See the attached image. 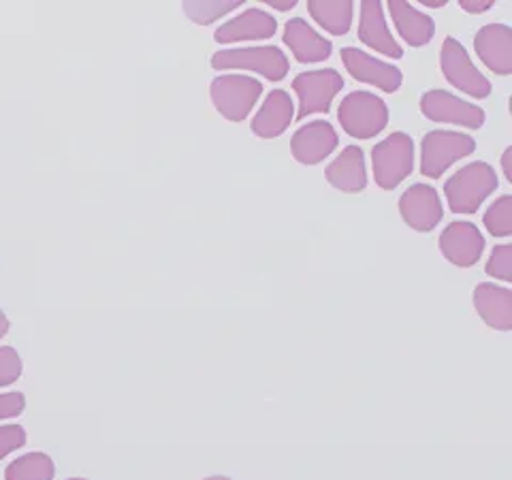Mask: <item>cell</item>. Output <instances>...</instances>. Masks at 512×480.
Wrapping results in <instances>:
<instances>
[{"label":"cell","instance_id":"6da1fadb","mask_svg":"<svg viewBox=\"0 0 512 480\" xmlns=\"http://www.w3.org/2000/svg\"><path fill=\"white\" fill-rule=\"evenodd\" d=\"M498 188V173L483 160L455 171L444 184L446 203L453 214H474Z\"/></svg>","mask_w":512,"mask_h":480},{"label":"cell","instance_id":"7a4b0ae2","mask_svg":"<svg viewBox=\"0 0 512 480\" xmlns=\"http://www.w3.org/2000/svg\"><path fill=\"white\" fill-rule=\"evenodd\" d=\"M338 120L346 135L355 139H372L387 128L389 107L374 92L355 90L342 99Z\"/></svg>","mask_w":512,"mask_h":480},{"label":"cell","instance_id":"3957f363","mask_svg":"<svg viewBox=\"0 0 512 480\" xmlns=\"http://www.w3.org/2000/svg\"><path fill=\"white\" fill-rule=\"evenodd\" d=\"M216 71H254L269 82H282L288 75V58L276 45L220 50L212 56Z\"/></svg>","mask_w":512,"mask_h":480},{"label":"cell","instance_id":"277c9868","mask_svg":"<svg viewBox=\"0 0 512 480\" xmlns=\"http://www.w3.org/2000/svg\"><path fill=\"white\" fill-rule=\"evenodd\" d=\"M210 94L222 118H227L229 122H244L256 101L261 99L263 84L250 75H218L210 86Z\"/></svg>","mask_w":512,"mask_h":480},{"label":"cell","instance_id":"5b68a950","mask_svg":"<svg viewBox=\"0 0 512 480\" xmlns=\"http://www.w3.org/2000/svg\"><path fill=\"white\" fill-rule=\"evenodd\" d=\"M374 180L382 190H393L414 169V141L406 133H391L372 150Z\"/></svg>","mask_w":512,"mask_h":480},{"label":"cell","instance_id":"8992f818","mask_svg":"<svg viewBox=\"0 0 512 480\" xmlns=\"http://www.w3.org/2000/svg\"><path fill=\"white\" fill-rule=\"evenodd\" d=\"M474 150L476 141L466 133L429 131L421 141V173L438 180L448 167L470 156Z\"/></svg>","mask_w":512,"mask_h":480},{"label":"cell","instance_id":"52a82bcc","mask_svg":"<svg viewBox=\"0 0 512 480\" xmlns=\"http://www.w3.org/2000/svg\"><path fill=\"white\" fill-rule=\"evenodd\" d=\"M440 69L448 84L472 99H487L491 94V82L474 67L468 50L455 37H446L442 43Z\"/></svg>","mask_w":512,"mask_h":480},{"label":"cell","instance_id":"ba28073f","mask_svg":"<svg viewBox=\"0 0 512 480\" xmlns=\"http://www.w3.org/2000/svg\"><path fill=\"white\" fill-rule=\"evenodd\" d=\"M293 88L299 96L297 120H306L312 114H327L344 88V77L335 69L306 71L293 79Z\"/></svg>","mask_w":512,"mask_h":480},{"label":"cell","instance_id":"9c48e42d","mask_svg":"<svg viewBox=\"0 0 512 480\" xmlns=\"http://www.w3.org/2000/svg\"><path fill=\"white\" fill-rule=\"evenodd\" d=\"M421 114L431 122L457 124L463 128H480L485 124L487 116L478 105L459 99L448 90H429L421 96Z\"/></svg>","mask_w":512,"mask_h":480},{"label":"cell","instance_id":"30bf717a","mask_svg":"<svg viewBox=\"0 0 512 480\" xmlns=\"http://www.w3.org/2000/svg\"><path fill=\"white\" fill-rule=\"evenodd\" d=\"M342 62L346 71L361 84L380 88L382 92H397L402 88L404 75L391 62H384L380 58H374L359 47H344L342 50Z\"/></svg>","mask_w":512,"mask_h":480},{"label":"cell","instance_id":"8fae6325","mask_svg":"<svg viewBox=\"0 0 512 480\" xmlns=\"http://www.w3.org/2000/svg\"><path fill=\"white\" fill-rule=\"evenodd\" d=\"M399 214L410 229L419 233L434 231L442 216L444 207L438 190L429 184H414L399 197Z\"/></svg>","mask_w":512,"mask_h":480},{"label":"cell","instance_id":"7c38bea8","mask_svg":"<svg viewBox=\"0 0 512 480\" xmlns=\"http://www.w3.org/2000/svg\"><path fill=\"white\" fill-rule=\"evenodd\" d=\"M338 143L340 137L331 122L312 120L295 131L291 139V152L297 163L312 167L331 156L335 148H338Z\"/></svg>","mask_w":512,"mask_h":480},{"label":"cell","instance_id":"4fadbf2b","mask_svg":"<svg viewBox=\"0 0 512 480\" xmlns=\"http://www.w3.org/2000/svg\"><path fill=\"white\" fill-rule=\"evenodd\" d=\"M440 252L448 263L457 267H472L478 263L485 250V237L474 222H451L440 233Z\"/></svg>","mask_w":512,"mask_h":480},{"label":"cell","instance_id":"5bb4252c","mask_svg":"<svg viewBox=\"0 0 512 480\" xmlns=\"http://www.w3.org/2000/svg\"><path fill=\"white\" fill-rule=\"evenodd\" d=\"M278 30V22L265 9H246L229 22L216 28L214 41L216 43H239V41H263L274 37Z\"/></svg>","mask_w":512,"mask_h":480},{"label":"cell","instance_id":"9a60e30c","mask_svg":"<svg viewBox=\"0 0 512 480\" xmlns=\"http://www.w3.org/2000/svg\"><path fill=\"white\" fill-rule=\"evenodd\" d=\"M474 50L485 67L495 75L512 73V28L506 24H487L476 32Z\"/></svg>","mask_w":512,"mask_h":480},{"label":"cell","instance_id":"2e32d148","mask_svg":"<svg viewBox=\"0 0 512 480\" xmlns=\"http://www.w3.org/2000/svg\"><path fill=\"white\" fill-rule=\"evenodd\" d=\"M282 41L301 64L325 62L333 52V43L303 18H293L284 24Z\"/></svg>","mask_w":512,"mask_h":480},{"label":"cell","instance_id":"e0dca14e","mask_svg":"<svg viewBox=\"0 0 512 480\" xmlns=\"http://www.w3.org/2000/svg\"><path fill=\"white\" fill-rule=\"evenodd\" d=\"M357 35L361 43L372 47L374 52L382 56H389L393 60H399L404 56V47L391 35L382 5L374 3V0H365V3H361V20Z\"/></svg>","mask_w":512,"mask_h":480},{"label":"cell","instance_id":"ac0fdd59","mask_svg":"<svg viewBox=\"0 0 512 480\" xmlns=\"http://www.w3.org/2000/svg\"><path fill=\"white\" fill-rule=\"evenodd\" d=\"M295 118V103L286 90H271L252 118V133L261 139L280 137Z\"/></svg>","mask_w":512,"mask_h":480},{"label":"cell","instance_id":"d6986e66","mask_svg":"<svg viewBox=\"0 0 512 480\" xmlns=\"http://www.w3.org/2000/svg\"><path fill=\"white\" fill-rule=\"evenodd\" d=\"M474 308L487 327L498 331L512 329V291L510 288L483 282L474 288Z\"/></svg>","mask_w":512,"mask_h":480},{"label":"cell","instance_id":"ffe728a7","mask_svg":"<svg viewBox=\"0 0 512 480\" xmlns=\"http://www.w3.org/2000/svg\"><path fill=\"white\" fill-rule=\"evenodd\" d=\"M327 182L342 192H361L367 186V169H365V156L359 146H348L325 171Z\"/></svg>","mask_w":512,"mask_h":480},{"label":"cell","instance_id":"44dd1931","mask_svg":"<svg viewBox=\"0 0 512 480\" xmlns=\"http://www.w3.org/2000/svg\"><path fill=\"white\" fill-rule=\"evenodd\" d=\"M389 11L393 24L410 47H423L436 35V24L427 13L419 11L410 3H402V0H391Z\"/></svg>","mask_w":512,"mask_h":480},{"label":"cell","instance_id":"7402d4cb","mask_svg":"<svg viewBox=\"0 0 512 480\" xmlns=\"http://www.w3.org/2000/svg\"><path fill=\"white\" fill-rule=\"evenodd\" d=\"M308 13L320 28L342 37L352 26L355 5L350 0H312L308 3Z\"/></svg>","mask_w":512,"mask_h":480},{"label":"cell","instance_id":"603a6c76","mask_svg":"<svg viewBox=\"0 0 512 480\" xmlns=\"http://www.w3.org/2000/svg\"><path fill=\"white\" fill-rule=\"evenodd\" d=\"M56 468L50 455L28 453L9 463L5 470V480H54Z\"/></svg>","mask_w":512,"mask_h":480},{"label":"cell","instance_id":"cb8c5ba5","mask_svg":"<svg viewBox=\"0 0 512 480\" xmlns=\"http://www.w3.org/2000/svg\"><path fill=\"white\" fill-rule=\"evenodd\" d=\"M239 7H242L239 0H190V3L182 5L188 20L199 26L214 24L216 20L237 11Z\"/></svg>","mask_w":512,"mask_h":480},{"label":"cell","instance_id":"d4e9b609","mask_svg":"<svg viewBox=\"0 0 512 480\" xmlns=\"http://www.w3.org/2000/svg\"><path fill=\"white\" fill-rule=\"evenodd\" d=\"M483 224L493 237H510L512 235V197L502 195L495 199L487 207Z\"/></svg>","mask_w":512,"mask_h":480},{"label":"cell","instance_id":"484cf974","mask_svg":"<svg viewBox=\"0 0 512 480\" xmlns=\"http://www.w3.org/2000/svg\"><path fill=\"white\" fill-rule=\"evenodd\" d=\"M485 271L495 280L512 282V246L510 244L495 246L485 265Z\"/></svg>","mask_w":512,"mask_h":480},{"label":"cell","instance_id":"4316f807","mask_svg":"<svg viewBox=\"0 0 512 480\" xmlns=\"http://www.w3.org/2000/svg\"><path fill=\"white\" fill-rule=\"evenodd\" d=\"M22 376V359L11 346L0 348V387H9Z\"/></svg>","mask_w":512,"mask_h":480},{"label":"cell","instance_id":"83f0119b","mask_svg":"<svg viewBox=\"0 0 512 480\" xmlns=\"http://www.w3.org/2000/svg\"><path fill=\"white\" fill-rule=\"evenodd\" d=\"M26 444V431L20 425H5L0 427V459L9 453L18 451Z\"/></svg>","mask_w":512,"mask_h":480},{"label":"cell","instance_id":"f1b7e54d","mask_svg":"<svg viewBox=\"0 0 512 480\" xmlns=\"http://www.w3.org/2000/svg\"><path fill=\"white\" fill-rule=\"evenodd\" d=\"M24 408H26V399L22 393L0 395V419H13V416H20Z\"/></svg>","mask_w":512,"mask_h":480},{"label":"cell","instance_id":"f546056e","mask_svg":"<svg viewBox=\"0 0 512 480\" xmlns=\"http://www.w3.org/2000/svg\"><path fill=\"white\" fill-rule=\"evenodd\" d=\"M459 7L466 13H485L493 7V0H459Z\"/></svg>","mask_w":512,"mask_h":480},{"label":"cell","instance_id":"4dcf8cb0","mask_svg":"<svg viewBox=\"0 0 512 480\" xmlns=\"http://www.w3.org/2000/svg\"><path fill=\"white\" fill-rule=\"evenodd\" d=\"M265 5L271 7V9H276V11H282V13L297 7L295 0H265Z\"/></svg>","mask_w":512,"mask_h":480},{"label":"cell","instance_id":"1f68e13d","mask_svg":"<svg viewBox=\"0 0 512 480\" xmlns=\"http://www.w3.org/2000/svg\"><path fill=\"white\" fill-rule=\"evenodd\" d=\"M502 169H504V178L512 182V148H506L502 154Z\"/></svg>","mask_w":512,"mask_h":480},{"label":"cell","instance_id":"d6a6232c","mask_svg":"<svg viewBox=\"0 0 512 480\" xmlns=\"http://www.w3.org/2000/svg\"><path fill=\"white\" fill-rule=\"evenodd\" d=\"M7 331H9V320H7L5 312L0 310V338H5Z\"/></svg>","mask_w":512,"mask_h":480},{"label":"cell","instance_id":"836d02e7","mask_svg":"<svg viewBox=\"0 0 512 480\" xmlns=\"http://www.w3.org/2000/svg\"><path fill=\"white\" fill-rule=\"evenodd\" d=\"M423 5L427 9H442V7H446V0H423Z\"/></svg>","mask_w":512,"mask_h":480},{"label":"cell","instance_id":"e575fe53","mask_svg":"<svg viewBox=\"0 0 512 480\" xmlns=\"http://www.w3.org/2000/svg\"><path fill=\"white\" fill-rule=\"evenodd\" d=\"M203 480H231L227 476H210V478H203Z\"/></svg>","mask_w":512,"mask_h":480},{"label":"cell","instance_id":"d590c367","mask_svg":"<svg viewBox=\"0 0 512 480\" xmlns=\"http://www.w3.org/2000/svg\"><path fill=\"white\" fill-rule=\"evenodd\" d=\"M69 480H86V478H69Z\"/></svg>","mask_w":512,"mask_h":480}]
</instances>
